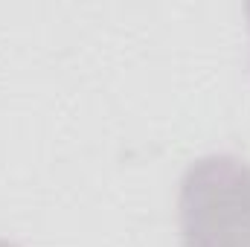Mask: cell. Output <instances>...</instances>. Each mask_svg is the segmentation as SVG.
Returning <instances> with one entry per match:
<instances>
[{"label": "cell", "mask_w": 250, "mask_h": 247, "mask_svg": "<svg viewBox=\"0 0 250 247\" xmlns=\"http://www.w3.org/2000/svg\"><path fill=\"white\" fill-rule=\"evenodd\" d=\"M184 247H250V163L236 154L198 157L181 178Z\"/></svg>", "instance_id": "6da1fadb"}, {"label": "cell", "mask_w": 250, "mask_h": 247, "mask_svg": "<svg viewBox=\"0 0 250 247\" xmlns=\"http://www.w3.org/2000/svg\"><path fill=\"white\" fill-rule=\"evenodd\" d=\"M0 247H18V245H12V242H6V239H0Z\"/></svg>", "instance_id": "7a4b0ae2"}, {"label": "cell", "mask_w": 250, "mask_h": 247, "mask_svg": "<svg viewBox=\"0 0 250 247\" xmlns=\"http://www.w3.org/2000/svg\"><path fill=\"white\" fill-rule=\"evenodd\" d=\"M245 15H248V23H250V3L245 6Z\"/></svg>", "instance_id": "3957f363"}]
</instances>
